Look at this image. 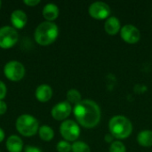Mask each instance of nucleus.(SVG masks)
Segmentation results:
<instances>
[{
  "label": "nucleus",
  "instance_id": "17",
  "mask_svg": "<svg viewBox=\"0 0 152 152\" xmlns=\"http://www.w3.org/2000/svg\"><path fill=\"white\" fill-rule=\"evenodd\" d=\"M38 135L40 137L41 140L45 141V142H49L51 140H53V138L54 137V131L53 129L46 125L41 126L38 129Z\"/></svg>",
  "mask_w": 152,
  "mask_h": 152
},
{
  "label": "nucleus",
  "instance_id": "10",
  "mask_svg": "<svg viewBox=\"0 0 152 152\" xmlns=\"http://www.w3.org/2000/svg\"><path fill=\"white\" fill-rule=\"evenodd\" d=\"M71 111H72L71 104L68 102H61L55 104L51 110V114L55 120L62 121L65 120L70 115Z\"/></svg>",
  "mask_w": 152,
  "mask_h": 152
},
{
  "label": "nucleus",
  "instance_id": "11",
  "mask_svg": "<svg viewBox=\"0 0 152 152\" xmlns=\"http://www.w3.org/2000/svg\"><path fill=\"white\" fill-rule=\"evenodd\" d=\"M10 20L14 28L21 29L26 26L28 22V16L24 11L20 9H16L11 13Z\"/></svg>",
  "mask_w": 152,
  "mask_h": 152
},
{
  "label": "nucleus",
  "instance_id": "27",
  "mask_svg": "<svg viewBox=\"0 0 152 152\" xmlns=\"http://www.w3.org/2000/svg\"><path fill=\"white\" fill-rule=\"evenodd\" d=\"M5 138V134H4V131L0 127V142H2Z\"/></svg>",
  "mask_w": 152,
  "mask_h": 152
},
{
  "label": "nucleus",
  "instance_id": "21",
  "mask_svg": "<svg viewBox=\"0 0 152 152\" xmlns=\"http://www.w3.org/2000/svg\"><path fill=\"white\" fill-rule=\"evenodd\" d=\"M56 150H57L58 152L71 151V144L69 142L65 141V140L60 141L56 145Z\"/></svg>",
  "mask_w": 152,
  "mask_h": 152
},
{
  "label": "nucleus",
  "instance_id": "28",
  "mask_svg": "<svg viewBox=\"0 0 152 152\" xmlns=\"http://www.w3.org/2000/svg\"><path fill=\"white\" fill-rule=\"evenodd\" d=\"M1 6H2V2H1V0H0V9H1Z\"/></svg>",
  "mask_w": 152,
  "mask_h": 152
},
{
  "label": "nucleus",
  "instance_id": "5",
  "mask_svg": "<svg viewBox=\"0 0 152 152\" xmlns=\"http://www.w3.org/2000/svg\"><path fill=\"white\" fill-rule=\"evenodd\" d=\"M19 40V33L12 26H3L0 28V48L9 49L14 46Z\"/></svg>",
  "mask_w": 152,
  "mask_h": 152
},
{
  "label": "nucleus",
  "instance_id": "18",
  "mask_svg": "<svg viewBox=\"0 0 152 152\" xmlns=\"http://www.w3.org/2000/svg\"><path fill=\"white\" fill-rule=\"evenodd\" d=\"M81 101H82V97H81V94L79 93L78 90L70 89L68 91V93H67V102H69L70 104L77 105L79 102H81Z\"/></svg>",
  "mask_w": 152,
  "mask_h": 152
},
{
  "label": "nucleus",
  "instance_id": "22",
  "mask_svg": "<svg viewBox=\"0 0 152 152\" xmlns=\"http://www.w3.org/2000/svg\"><path fill=\"white\" fill-rule=\"evenodd\" d=\"M7 94V87L5 84L0 80V101H3Z\"/></svg>",
  "mask_w": 152,
  "mask_h": 152
},
{
  "label": "nucleus",
  "instance_id": "16",
  "mask_svg": "<svg viewBox=\"0 0 152 152\" xmlns=\"http://www.w3.org/2000/svg\"><path fill=\"white\" fill-rule=\"evenodd\" d=\"M137 142L142 147H151L152 146V131L143 130L137 135Z\"/></svg>",
  "mask_w": 152,
  "mask_h": 152
},
{
  "label": "nucleus",
  "instance_id": "3",
  "mask_svg": "<svg viewBox=\"0 0 152 152\" xmlns=\"http://www.w3.org/2000/svg\"><path fill=\"white\" fill-rule=\"evenodd\" d=\"M110 134L118 140L128 138L133 132V125L126 117L118 115L114 116L109 122Z\"/></svg>",
  "mask_w": 152,
  "mask_h": 152
},
{
  "label": "nucleus",
  "instance_id": "4",
  "mask_svg": "<svg viewBox=\"0 0 152 152\" xmlns=\"http://www.w3.org/2000/svg\"><path fill=\"white\" fill-rule=\"evenodd\" d=\"M15 127L18 133L22 136L32 137L38 132L40 126L35 117L29 114H22L16 119Z\"/></svg>",
  "mask_w": 152,
  "mask_h": 152
},
{
  "label": "nucleus",
  "instance_id": "20",
  "mask_svg": "<svg viewBox=\"0 0 152 152\" xmlns=\"http://www.w3.org/2000/svg\"><path fill=\"white\" fill-rule=\"evenodd\" d=\"M110 152H126V149L125 144L120 141H114L110 143Z\"/></svg>",
  "mask_w": 152,
  "mask_h": 152
},
{
  "label": "nucleus",
  "instance_id": "13",
  "mask_svg": "<svg viewBox=\"0 0 152 152\" xmlns=\"http://www.w3.org/2000/svg\"><path fill=\"white\" fill-rule=\"evenodd\" d=\"M5 146L9 152H21L23 149V142L20 136L12 134L6 139Z\"/></svg>",
  "mask_w": 152,
  "mask_h": 152
},
{
  "label": "nucleus",
  "instance_id": "12",
  "mask_svg": "<svg viewBox=\"0 0 152 152\" xmlns=\"http://www.w3.org/2000/svg\"><path fill=\"white\" fill-rule=\"evenodd\" d=\"M37 100L40 102H47L53 96V89L47 84H42L38 86L35 92Z\"/></svg>",
  "mask_w": 152,
  "mask_h": 152
},
{
  "label": "nucleus",
  "instance_id": "19",
  "mask_svg": "<svg viewBox=\"0 0 152 152\" xmlns=\"http://www.w3.org/2000/svg\"><path fill=\"white\" fill-rule=\"evenodd\" d=\"M71 151L72 152H91L90 147L84 142L76 141L71 144Z\"/></svg>",
  "mask_w": 152,
  "mask_h": 152
},
{
  "label": "nucleus",
  "instance_id": "6",
  "mask_svg": "<svg viewBox=\"0 0 152 152\" xmlns=\"http://www.w3.org/2000/svg\"><path fill=\"white\" fill-rule=\"evenodd\" d=\"M4 75L10 81H20L25 76V67L18 61H10L4 66Z\"/></svg>",
  "mask_w": 152,
  "mask_h": 152
},
{
  "label": "nucleus",
  "instance_id": "8",
  "mask_svg": "<svg viewBox=\"0 0 152 152\" xmlns=\"http://www.w3.org/2000/svg\"><path fill=\"white\" fill-rule=\"evenodd\" d=\"M88 12L91 17L96 20H104L108 19L110 14V7L108 4L104 2H94L93 3L89 8Z\"/></svg>",
  "mask_w": 152,
  "mask_h": 152
},
{
  "label": "nucleus",
  "instance_id": "1",
  "mask_svg": "<svg viewBox=\"0 0 152 152\" xmlns=\"http://www.w3.org/2000/svg\"><path fill=\"white\" fill-rule=\"evenodd\" d=\"M74 116L77 123L85 128L95 127L101 120V109L99 105L89 99L82 100L74 106Z\"/></svg>",
  "mask_w": 152,
  "mask_h": 152
},
{
  "label": "nucleus",
  "instance_id": "14",
  "mask_svg": "<svg viewBox=\"0 0 152 152\" xmlns=\"http://www.w3.org/2000/svg\"><path fill=\"white\" fill-rule=\"evenodd\" d=\"M60 11L58 6L53 3H48L46 4L42 10L43 17L46 20V21H53L56 20L59 16Z\"/></svg>",
  "mask_w": 152,
  "mask_h": 152
},
{
  "label": "nucleus",
  "instance_id": "24",
  "mask_svg": "<svg viewBox=\"0 0 152 152\" xmlns=\"http://www.w3.org/2000/svg\"><path fill=\"white\" fill-rule=\"evenodd\" d=\"M7 111V104L4 101H0V116L4 115Z\"/></svg>",
  "mask_w": 152,
  "mask_h": 152
},
{
  "label": "nucleus",
  "instance_id": "7",
  "mask_svg": "<svg viewBox=\"0 0 152 152\" xmlns=\"http://www.w3.org/2000/svg\"><path fill=\"white\" fill-rule=\"evenodd\" d=\"M60 133L65 141L69 142H76L80 135V127L77 122L71 119H67L61 124Z\"/></svg>",
  "mask_w": 152,
  "mask_h": 152
},
{
  "label": "nucleus",
  "instance_id": "29",
  "mask_svg": "<svg viewBox=\"0 0 152 152\" xmlns=\"http://www.w3.org/2000/svg\"><path fill=\"white\" fill-rule=\"evenodd\" d=\"M0 152H1V151H0Z\"/></svg>",
  "mask_w": 152,
  "mask_h": 152
},
{
  "label": "nucleus",
  "instance_id": "2",
  "mask_svg": "<svg viewBox=\"0 0 152 152\" xmlns=\"http://www.w3.org/2000/svg\"><path fill=\"white\" fill-rule=\"evenodd\" d=\"M59 28L52 21H43L34 31L35 41L42 46L52 45L58 37Z\"/></svg>",
  "mask_w": 152,
  "mask_h": 152
},
{
  "label": "nucleus",
  "instance_id": "25",
  "mask_svg": "<svg viewBox=\"0 0 152 152\" xmlns=\"http://www.w3.org/2000/svg\"><path fill=\"white\" fill-rule=\"evenodd\" d=\"M24 152H42V151L38 148V147H35V146H26L25 147V151Z\"/></svg>",
  "mask_w": 152,
  "mask_h": 152
},
{
  "label": "nucleus",
  "instance_id": "23",
  "mask_svg": "<svg viewBox=\"0 0 152 152\" xmlns=\"http://www.w3.org/2000/svg\"><path fill=\"white\" fill-rule=\"evenodd\" d=\"M23 3H24L26 5H28V6L33 7V6L37 5V4L40 3V0H24Z\"/></svg>",
  "mask_w": 152,
  "mask_h": 152
},
{
  "label": "nucleus",
  "instance_id": "9",
  "mask_svg": "<svg viewBox=\"0 0 152 152\" xmlns=\"http://www.w3.org/2000/svg\"><path fill=\"white\" fill-rule=\"evenodd\" d=\"M121 38L127 44H136L141 38L140 30L134 25L126 24L123 26L120 29Z\"/></svg>",
  "mask_w": 152,
  "mask_h": 152
},
{
  "label": "nucleus",
  "instance_id": "26",
  "mask_svg": "<svg viewBox=\"0 0 152 152\" xmlns=\"http://www.w3.org/2000/svg\"><path fill=\"white\" fill-rule=\"evenodd\" d=\"M114 136L112 135V134H107L106 135H105V137H104V140H105V142H108V143H112L113 142H114Z\"/></svg>",
  "mask_w": 152,
  "mask_h": 152
},
{
  "label": "nucleus",
  "instance_id": "15",
  "mask_svg": "<svg viewBox=\"0 0 152 152\" xmlns=\"http://www.w3.org/2000/svg\"><path fill=\"white\" fill-rule=\"evenodd\" d=\"M104 28H105V31L110 36H114L118 34L121 29L119 20L115 16H110L105 21Z\"/></svg>",
  "mask_w": 152,
  "mask_h": 152
}]
</instances>
